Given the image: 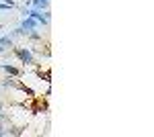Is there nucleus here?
Segmentation results:
<instances>
[{"mask_svg": "<svg viewBox=\"0 0 154 137\" xmlns=\"http://www.w3.org/2000/svg\"><path fill=\"white\" fill-rule=\"evenodd\" d=\"M12 51H14V55L21 59V64H25V66H37L35 55H33V51L29 47H14Z\"/></svg>", "mask_w": 154, "mask_h": 137, "instance_id": "nucleus-1", "label": "nucleus"}, {"mask_svg": "<svg viewBox=\"0 0 154 137\" xmlns=\"http://www.w3.org/2000/svg\"><path fill=\"white\" fill-rule=\"evenodd\" d=\"M39 23H37L35 19H31V16H23V21H21V29L25 31V35L29 33V31H35Z\"/></svg>", "mask_w": 154, "mask_h": 137, "instance_id": "nucleus-2", "label": "nucleus"}, {"mask_svg": "<svg viewBox=\"0 0 154 137\" xmlns=\"http://www.w3.org/2000/svg\"><path fill=\"white\" fill-rule=\"evenodd\" d=\"M29 6L39 8V10H48V8H49V0H31V4H29Z\"/></svg>", "mask_w": 154, "mask_h": 137, "instance_id": "nucleus-3", "label": "nucleus"}, {"mask_svg": "<svg viewBox=\"0 0 154 137\" xmlns=\"http://www.w3.org/2000/svg\"><path fill=\"white\" fill-rule=\"evenodd\" d=\"M0 68L4 70V72H6L8 76H21V70L17 68V66H8V64H2Z\"/></svg>", "mask_w": 154, "mask_h": 137, "instance_id": "nucleus-4", "label": "nucleus"}, {"mask_svg": "<svg viewBox=\"0 0 154 137\" xmlns=\"http://www.w3.org/2000/svg\"><path fill=\"white\" fill-rule=\"evenodd\" d=\"M12 43H14L12 35H2V37H0V45L4 47V49H8V47H12Z\"/></svg>", "mask_w": 154, "mask_h": 137, "instance_id": "nucleus-5", "label": "nucleus"}, {"mask_svg": "<svg viewBox=\"0 0 154 137\" xmlns=\"http://www.w3.org/2000/svg\"><path fill=\"white\" fill-rule=\"evenodd\" d=\"M37 76H39V78H41V80H45L49 84V82H51V72H49V70H45V72H43V70H37L35 72Z\"/></svg>", "mask_w": 154, "mask_h": 137, "instance_id": "nucleus-6", "label": "nucleus"}, {"mask_svg": "<svg viewBox=\"0 0 154 137\" xmlns=\"http://www.w3.org/2000/svg\"><path fill=\"white\" fill-rule=\"evenodd\" d=\"M0 2H4V4H8L11 8H14V6H17V2H14V0H0Z\"/></svg>", "mask_w": 154, "mask_h": 137, "instance_id": "nucleus-7", "label": "nucleus"}, {"mask_svg": "<svg viewBox=\"0 0 154 137\" xmlns=\"http://www.w3.org/2000/svg\"><path fill=\"white\" fill-rule=\"evenodd\" d=\"M0 135H4V131H2V129H0Z\"/></svg>", "mask_w": 154, "mask_h": 137, "instance_id": "nucleus-8", "label": "nucleus"}, {"mask_svg": "<svg viewBox=\"0 0 154 137\" xmlns=\"http://www.w3.org/2000/svg\"><path fill=\"white\" fill-rule=\"evenodd\" d=\"M0 31H2V25H0Z\"/></svg>", "mask_w": 154, "mask_h": 137, "instance_id": "nucleus-9", "label": "nucleus"}, {"mask_svg": "<svg viewBox=\"0 0 154 137\" xmlns=\"http://www.w3.org/2000/svg\"><path fill=\"white\" fill-rule=\"evenodd\" d=\"M0 106H2V100H0Z\"/></svg>", "mask_w": 154, "mask_h": 137, "instance_id": "nucleus-10", "label": "nucleus"}, {"mask_svg": "<svg viewBox=\"0 0 154 137\" xmlns=\"http://www.w3.org/2000/svg\"><path fill=\"white\" fill-rule=\"evenodd\" d=\"M0 55H2V53H0Z\"/></svg>", "mask_w": 154, "mask_h": 137, "instance_id": "nucleus-11", "label": "nucleus"}]
</instances>
